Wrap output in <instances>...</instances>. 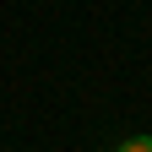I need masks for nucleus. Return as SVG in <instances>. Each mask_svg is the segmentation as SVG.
Segmentation results:
<instances>
[{
    "instance_id": "f257e3e1",
    "label": "nucleus",
    "mask_w": 152,
    "mask_h": 152,
    "mask_svg": "<svg viewBox=\"0 0 152 152\" xmlns=\"http://www.w3.org/2000/svg\"><path fill=\"white\" fill-rule=\"evenodd\" d=\"M114 152H152V136H130V141H120Z\"/></svg>"
}]
</instances>
